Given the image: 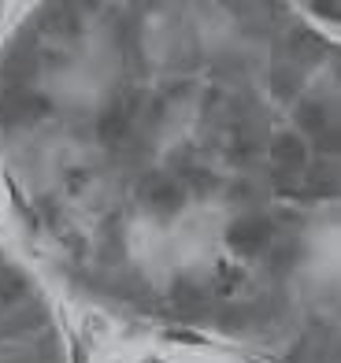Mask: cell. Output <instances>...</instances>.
Wrapping results in <instances>:
<instances>
[{"label": "cell", "mask_w": 341, "mask_h": 363, "mask_svg": "<svg viewBox=\"0 0 341 363\" xmlns=\"http://www.w3.org/2000/svg\"><path fill=\"white\" fill-rule=\"evenodd\" d=\"M319 15H323V19H337V11H334V4H312Z\"/></svg>", "instance_id": "17"}, {"label": "cell", "mask_w": 341, "mask_h": 363, "mask_svg": "<svg viewBox=\"0 0 341 363\" xmlns=\"http://www.w3.org/2000/svg\"><path fill=\"white\" fill-rule=\"evenodd\" d=\"M271 238H274V226L264 216H245L226 230V245L241 256H259L271 245Z\"/></svg>", "instance_id": "2"}, {"label": "cell", "mask_w": 341, "mask_h": 363, "mask_svg": "<svg viewBox=\"0 0 341 363\" xmlns=\"http://www.w3.org/2000/svg\"><path fill=\"white\" fill-rule=\"evenodd\" d=\"M141 201L152 211H160V216H174V211H182V204H186V189L167 174H149L141 182Z\"/></svg>", "instance_id": "3"}, {"label": "cell", "mask_w": 341, "mask_h": 363, "mask_svg": "<svg viewBox=\"0 0 341 363\" xmlns=\"http://www.w3.org/2000/svg\"><path fill=\"white\" fill-rule=\"evenodd\" d=\"M315 148L323 156H334L337 148H341V138H337V126H327L323 134H315Z\"/></svg>", "instance_id": "16"}, {"label": "cell", "mask_w": 341, "mask_h": 363, "mask_svg": "<svg viewBox=\"0 0 341 363\" xmlns=\"http://www.w3.org/2000/svg\"><path fill=\"white\" fill-rule=\"evenodd\" d=\"M38 67H41V52H34L30 45H15L4 60V67H0V82H4V89H19L34 78Z\"/></svg>", "instance_id": "4"}, {"label": "cell", "mask_w": 341, "mask_h": 363, "mask_svg": "<svg viewBox=\"0 0 341 363\" xmlns=\"http://www.w3.org/2000/svg\"><path fill=\"white\" fill-rule=\"evenodd\" d=\"M271 89H274V96H282V101H294V96L301 93V71L294 67V63H282V67H274Z\"/></svg>", "instance_id": "14"}, {"label": "cell", "mask_w": 341, "mask_h": 363, "mask_svg": "<svg viewBox=\"0 0 341 363\" xmlns=\"http://www.w3.org/2000/svg\"><path fill=\"white\" fill-rule=\"evenodd\" d=\"M45 323V311L41 308H11L4 319H0V337H23L26 330H38Z\"/></svg>", "instance_id": "8"}, {"label": "cell", "mask_w": 341, "mask_h": 363, "mask_svg": "<svg viewBox=\"0 0 341 363\" xmlns=\"http://www.w3.org/2000/svg\"><path fill=\"white\" fill-rule=\"evenodd\" d=\"M297 126L315 138V134H323V130L334 126V123H330V111H327V104H323V101H304L297 108Z\"/></svg>", "instance_id": "11"}, {"label": "cell", "mask_w": 341, "mask_h": 363, "mask_svg": "<svg viewBox=\"0 0 341 363\" xmlns=\"http://www.w3.org/2000/svg\"><path fill=\"white\" fill-rule=\"evenodd\" d=\"M271 156H274V163H279V171L297 174L304 163H308V145L297 134H279V138L271 141Z\"/></svg>", "instance_id": "5"}, {"label": "cell", "mask_w": 341, "mask_h": 363, "mask_svg": "<svg viewBox=\"0 0 341 363\" xmlns=\"http://www.w3.org/2000/svg\"><path fill=\"white\" fill-rule=\"evenodd\" d=\"M52 111V101L45 93L19 86V89H0V126H26L38 123Z\"/></svg>", "instance_id": "1"}, {"label": "cell", "mask_w": 341, "mask_h": 363, "mask_svg": "<svg viewBox=\"0 0 341 363\" xmlns=\"http://www.w3.org/2000/svg\"><path fill=\"white\" fill-rule=\"evenodd\" d=\"M216 323L226 334H241V330H249V323H252V304H223Z\"/></svg>", "instance_id": "12"}, {"label": "cell", "mask_w": 341, "mask_h": 363, "mask_svg": "<svg viewBox=\"0 0 341 363\" xmlns=\"http://www.w3.org/2000/svg\"><path fill=\"white\" fill-rule=\"evenodd\" d=\"M171 301H174V308L182 311V315H189V319H201V315H204V308H208L204 289H201L197 282H189V278H178V282H174Z\"/></svg>", "instance_id": "6"}, {"label": "cell", "mask_w": 341, "mask_h": 363, "mask_svg": "<svg viewBox=\"0 0 341 363\" xmlns=\"http://www.w3.org/2000/svg\"><path fill=\"white\" fill-rule=\"evenodd\" d=\"M301 259V245L297 241H279V245H274V249H271V271L274 274H282V271H289V267H294V263Z\"/></svg>", "instance_id": "15"}, {"label": "cell", "mask_w": 341, "mask_h": 363, "mask_svg": "<svg viewBox=\"0 0 341 363\" xmlns=\"http://www.w3.org/2000/svg\"><path fill=\"white\" fill-rule=\"evenodd\" d=\"M26 293H30V282L23 271H15V267L0 271V315H8L15 304H23Z\"/></svg>", "instance_id": "7"}, {"label": "cell", "mask_w": 341, "mask_h": 363, "mask_svg": "<svg viewBox=\"0 0 341 363\" xmlns=\"http://www.w3.org/2000/svg\"><path fill=\"white\" fill-rule=\"evenodd\" d=\"M334 186H337V171L330 167L327 160H323V163H315V167L308 171V189H304V196H330Z\"/></svg>", "instance_id": "13"}, {"label": "cell", "mask_w": 341, "mask_h": 363, "mask_svg": "<svg viewBox=\"0 0 341 363\" xmlns=\"http://www.w3.org/2000/svg\"><path fill=\"white\" fill-rule=\"evenodd\" d=\"M286 52L294 56L297 63H315L323 52H327V45H323L319 34H312V30H294L286 41Z\"/></svg>", "instance_id": "9"}, {"label": "cell", "mask_w": 341, "mask_h": 363, "mask_svg": "<svg viewBox=\"0 0 341 363\" xmlns=\"http://www.w3.org/2000/svg\"><path fill=\"white\" fill-rule=\"evenodd\" d=\"M41 30H48L56 38H71V34H78V15L67 4H52L41 15Z\"/></svg>", "instance_id": "10"}]
</instances>
